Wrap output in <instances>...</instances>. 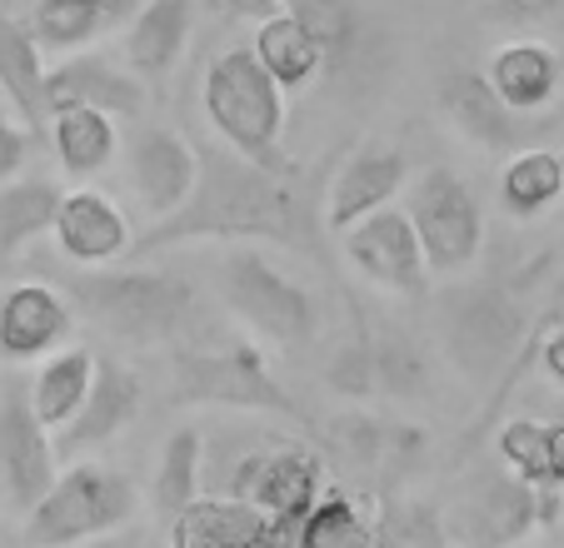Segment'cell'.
Instances as JSON below:
<instances>
[{
  "label": "cell",
  "mask_w": 564,
  "mask_h": 548,
  "mask_svg": "<svg viewBox=\"0 0 564 548\" xmlns=\"http://www.w3.org/2000/svg\"><path fill=\"white\" fill-rule=\"evenodd\" d=\"M185 240H285L305 250L310 215L295 190V169L275 175L225 145H205L191 200L150 224V234L130 240V254H155Z\"/></svg>",
  "instance_id": "6da1fadb"
},
{
  "label": "cell",
  "mask_w": 564,
  "mask_h": 548,
  "mask_svg": "<svg viewBox=\"0 0 564 548\" xmlns=\"http://www.w3.org/2000/svg\"><path fill=\"white\" fill-rule=\"evenodd\" d=\"M205 100V120L215 125L225 150H235L240 160L260 169H275L285 175L290 160L280 155V140H285V90L265 75V65L250 55V45H230L210 61L200 85Z\"/></svg>",
  "instance_id": "7a4b0ae2"
},
{
  "label": "cell",
  "mask_w": 564,
  "mask_h": 548,
  "mask_svg": "<svg viewBox=\"0 0 564 548\" xmlns=\"http://www.w3.org/2000/svg\"><path fill=\"white\" fill-rule=\"evenodd\" d=\"M70 309L130 344H160L195 309V289L171 270H90L70 274Z\"/></svg>",
  "instance_id": "3957f363"
},
{
  "label": "cell",
  "mask_w": 564,
  "mask_h": 548,
  "mask_svg": "<svg viewBox=\"0 0 564 548\" xmlns=\"http://www.w3.org/2000/svg\"><path fill=\"white\" fill-rule=\"evenodd\" d=\"M140 508V494L126 474H116L110 464H70L55 474V484L45 489V498L25 514V544L31 548H75L110 538L116 528H126Z\"/></svg>",
  "instance_id": "277c9868"
},
{
  "label": "cell",
  "mask_w": 564,
  "mask_h": 548,
  "mask_svg": "<svg viewBox=\"0 0 564 548\" xmlns=\"http://www.w3.org/2000/svg\"><path fill=\"white\" fill-rule=\"evenodd\" d=\"M175 399L181 404H220L246 414H280L305 424L300 404L275 380L270 359L256 344L230 349H175Z\"/></svg>",
  "instance_id": "5b68a950"
},
{
  "label": "cell",
  "mask_w": 564,
  "mask_h": 548,
  "mask_svg": "<svg viewBox=\"0 0 564 548\" xmlns=\"http://www.w3.org/2000/svg\"><path fill=\"white\" fill-rule=\"evenodd\" d=\"M410 230L420 240L430 274H459L479 260L485 250V210H479L475 190L445 165H430L410 179L405 195Z\"/></svg>",
  "instance_id": "8992f818"
},
{
  "label": "cell",
  "mask_w": 564,
  "mask_h": 548,
  "mask_svg": "<svg viewBox=\"0 0 564 548\" xmlns=\"http://www.w3.org/2000/svg\"><path fill=\"white\" fill-rule=\"evenodd\" d=\"M220 295L240 325H250L256 335L275 339V344H305L315 335V299L250 244L225 254Z\"/></svg>",
  "instance_id": "52a82bcc"
},
{
  "label": "cell",
  "mask_w": 564,
  "mask_h": 548,
  "mask_svg": "<svg viewBox=\"0 0 564 548\" xmlns=\"http://www.w3.org/2000/svg\"><path fill=\"white\" fill-rule=\"evenodd\" d=\"M235 498H250L260 514H270L280 528H295L325 494V459L310 443H280V449L246 453V464L235 469Z\"/></svg>",
  "instance_id": "ba28073f"
},
{
  "label": "cell",
  "mask_w": 564,
  "mask_h": 548,
  "mask_svg": "<svg viewBox=\"0 0 564 548\" xmlns=\"http://www.w3.org/2000/svg\"><path fill=\"white\" fill-rule=\"evenodd\" d=\"M345 240V260H350L355 274H365L370 285L390 289V295H425L430 285V270H425V254H420V240L410 230V215L384 205V210L365 215L360 224L340 234Z\"/></svg>",
  "instance_id": "9c48e42d"
},
{
  "label": "cell",
  "mask_w": 564,
  "mask_h": 548,
  "mask_svg": "<svg viewBox=\"0 0 564 548\" xmlns=\"http://www.w3.org/2000/svg\"><path fill=\"white\" fill-rule=\"evenodd\" d=\"M61 474V453L51 443V429L31 414L25 390H6L0 399V484L21 514H31L45 498V489Z\"/></svg>",
  "instance_id": "30bf717a"
},
{
  "label": "cell",
  "mask_w": 564,
  "mask_h": 548,
  "mask_svg": "<svg viewBox=\"0 0 564 548\" xmlns=\"http://www.w3.org/2000/svg\"><path fill=\"white\" fill-rule=\"evenodd\" d=\"M45 100H51V116L55 110H100L110 120H140L145 116V80H135L130 70L110 65L106 55H90V51H75L65 55L61 65L45 70Z\"/></svg>",
  "instance_id": "8fae6325"
},
{
  "label": "cell",
  "mask_w": 564,
  "mask_h": 548,
  "mask_svg": "<svg viewBox=\"0 0 564 548\" xmlns=\"http://www.w3.org/2000/svg\"><path fill=\"white\" fill-rule=\"evenodd\" d=\"M171 548H290V534L250 498L200 494L171 518Z\"/></svg>",
  "instance_id": "7c38bea8"
},
{
  "label": "cell",
  "mask_w": 564,
  "mask_h": 548,
  "mask_svg": "<svg viewBox=\"0 0 564 548\" xmlns=\"http://www.w3.org/2000/svg\"><path fill=\"white\" fill-rule=\"evenodd\" d=\"M195 175H200V150L185 135L165 125H145L130 140V185H135L140 205H145L155 220L175 215L195 190Z\"/></svg>",
  "instance_id": "4fadbf2b"
},
{
  "label": "cell",
  "mask_w": 564,
  "mask_h": 548,
  "mask_svg": "<svg viewBox=\"0 0 564 548\" xmlns=\"http://www.w3.org/2000/svg\"><path fill=\"white\" fill-rule=\"evenodd\" d=\"M55 244L70 264L80 270H106L116 264L120 254H130V220L110 195L100 190H65L61 195V210H55V224H51Z\"/></svg>",
  "instance_id": "5bb4252c"
},
{
  "label": "cell",
  "mask_w": 564,
  "mask_h": 548,
  "mask_svg": "<svg viewBox=\"0 0 564 548\" xmlns=\"http://www.w3.org/2000/svg\"><path fill=\"white\" fill-rule=\"evenodd\" d=\"M75 309L61 289L51 285H15L11 295L0 299V359L11 364H31V359H45L70 339Z\"/></svg>",
  "instance_id": "9a60e30c"
},
{
  "label": "cell",
  "mask_w": 564,
  "mask_h": 548,
  "mask_svg": "<svg viewBox=\"0 0 564 548\" xmlns=\"http://www.w3.org/2000/svg\"><path fill=\"white\" fill-rule=\"evenodd\" d=\"M405 185V155L394 145H360L340 165L330 195H325V224L335 234H345L350 224H360L365 215L384 210Z\"/></svg>",
  "instance_id": "2e32d148"
},
{
  "label": "cell",
  "mask_w": 564,
  "mask_h": 548,
  "mask_svg": "<svg viewBox=\"0 0 564 548\" xmlns=\"http://www.w3.org/2000/svg\"><path fill=\"white\" fill-rule=\"evenodd\" d=\"M135 414H140V380L120 359H96L90 394L75 409V419L61 429L55 453H80V449H96V443H110L116 434H126V424Z\"/></svg>",
  "instance_id": "e0dca14e"
},
{
  "label": "cell",
  "mask_w": 564,
  "mask_h": 548,
  "mask_svg": "<svg viewBox=\"0 0 564 548\" xmlns=\"http://www.w3.org/2000/svg\"><path fill=\"white\" fill-rule=\"evenodd\" d=\"M440 110H445V120L459 135L475 140L490 155H505V150L520 145V116L490 90L485 70H465V65L449 70L445 85H440Z\"/></svg>",
  "instance_id": "ac0fdd59"
},
{
  "label": "cell",
  "mask_w": 564,
  "mask_h": 548,
  "mask_svg": "<svg viewBox=\"0 0 564 548\" xmlns=\"http://www.w3.org/2000/svg\"><path fill=\"white\" fill-rule=\"evenodd\" d=\"M195 31V0H145L126 21V70L135 80L171 75Z\"/></svg>",
  "instance_id": "d6986e66"
},
{
  "label": "cell",
  "mask_w": 564,
  "mask_h": 548,
  "mask_svg": "<svg viewBox=\"0 0 564 548\" xmlns=\"http://www.w3.org/2000/svg\"><path fill=\"white\" fill-rule=\"evenodd\" d=\"M485 80L514 116H534L560 96L564 65L544 41H505L485 65Z\"/></svg>",
  "instance_id": "ffe728a7"
},
{
  "label": "cell",
  "mask_w": 564,
  "mask_h": 548,
  "mask_svg": "<svg viewBox=\"0 0 564 548\" xmlns=\"http://www.w3.org/2000/svg\"><path fill=\"white\" fill-rule=\"evenodd\" d=\"M135 6L140 0H35L25 31H31V41L41 51L75 55L86 51L90 41H100L106 31L126 25L135 15Z\"/></svg>",
  "instance_id": "44dd1931"
},
{
  "label": "cell",
  "mask_w": 564,
  "mask_h": 548,
  "mask_svg": "<svg viewBox=\"0 0 564 548\" xmlns=\"http://www.w3.org/2000/svg\"><path fill=\"white\" fill-rule=\"evenodd\" d=\"M0 90H6V100L15 106V116L25 120L31 135H45V130H51L41 45L31 41V31H25L11 11H6V0H0Z\"/></svg>",
  "instance_id": "7402d4cb"
},
{
  "label": "cell",
  "mask_w": 564,
  "mask_h": 548,
  "mask_svg": "<svg viewBox=\"0 0 564 548\" xmlns=\"http://www.w3.org/2000/svg\"><path fill=\"white\" fill-rule=\"evenodd\" d=\"M90 380H96V354H90V349H80V344H61L41 364V370H35L31 390H25V399H31V414L51 434L65 429V424L75 419V409L86 404Z\"/></svg>",
  "instance_id": "603a6c76"
},
{
  "label": "cell",
  "mask_w": 564,
  "mask_h": 548,
  "mask_svg": "<svg viewBox=\"0 0 564 548\" xmlns=\"http://www.w3.org/2000/svg\"><path fill=\"white\" fill-rule=\"evenodd\" d=\"M290 548H380V528L350 489L325 484L315 508L290 528Z\"/></svg>",
  "instance_id": "cb8c5ba5"
},
{
  "label": "cell",
  "mask_w": 564,
  "mask_h": 548,
  "mask_svg": "<svg viewBox=\"0 0 564 548\" xmlns=\"http://www.w3.org/2000/svg\"><path fill=\"white\" fill-rule=\"evenodd\" d=\"M250 55L265 65V75L280 85V90H305L319 70H325V51L315 45V35L295 21L290 11H275L270 21L256 25V41H250Z\"/></svg>",
  "instance_id": "d4e9b609"
},
{
  "label": "cell",
  "mask_w": 564,
  "mask_h": 548,
  "mask_svg": "<svg viewBox=\"0 0 564 548\" xmlns=\"http://www.w3.org/2000/svg\"><path fill=\"white\" fill-rule=\"evenodd\" d=\"M51 145H55V160H61V169L70 179H80L86 185L90 175H100V169L116 160L120 150V130L110 116H100V110H55L51 116Z\"/></svg>",
  "instance_id": "484cf974"
},
{
  "label": "cell",
  "mask_w": 564,
  "mask_h": 548,
  "mask_svg": "<svg viewBox=\"0 0 564 548\" xmlns=\"http://www.w3.org/2000/svg\"><path fill=\"white\" fill-rule=\"evenodd\" d=\"M61 185L55 179H6L0 185V260L21 254L31 240L51 234L55 210H61Z\"/></svg>",
  "instance_id": "4316f807"
},
{
  "label": "cell",
  "mask_w": 564,
  "mask_h": 548,
  "mask_svg": "<svg viewBox=\"0 0 564 548\" xmlns=\"http://www.w3.org/2000/svg\"><path fill=\"white\" fill-rule=\"evenodd\" d=\"M500 200L514 220H534L564 200V155L554 150H514L500 169Z\"/></svg>",
  "instance_id": "83f0119b"
},
{
  "label": "cell",
  "mask_w": 564,
  "mask_h": 548,
  "mask_svg": "<svg viewBox=\"0 0 564 548\" xmlns=\"http://www.w3.org/2000/svg\"><path fill=\"white\" fill-rule=\"evenodd\" d=\"M534 524H540V494H534L524 479H514V474L495 479V484L479 494V504H475V528H479V538H485L490 548L524 544Z\"/></svg>",
  "instance_id": "f1b7e54d"
},
{
  "label": "cell",
  "mask_w": 564,
  "mask_h": 548,
  "mask_svg": "<svg viewBox=\"0 0 564 548\" xmlns=\"http://www.w3.org/2000/svg\"><path fill=\"white\" fill-rule=\"evenodd\" d=\"M200 464H205V439L200 429H175L160 449V469H155V514L171 524L181 508H191L200 498Z\"/></svg>",
  "instance_id": "f546056e"
},
{
  "label": "cell",
  "mask_w": 564,
  "mask_h": 548,
  "mask_svg": "<svg viewBox=\"0 0 564 548\" xmlns=\"http://www.w3.org/2000/svg\"><path fill=\"white\" fill-rule=\"evenodd\" d=\"M285 11L315 35L325 65H340L360 45V15H355L350 0H285Z\"/></svg>",
  "instance_id": "4dcf8cb0"
},
{
  "label": "cell",
  "mask_w": 564,
  "mask_h": 548,
  "mask_svg": "<svg viewBox=\"0 0 564 548\" xmlns=\"http://www.w3.org/2000/svg\"><path fill=\"white\" fill-rule=\"evenodd\" d=\"M375 528H380V548H445V524L420 498L390 494L375 514Z\"/></svg>",
  "instance_id": "1f68e13d"
},
{
  "label": "cell",
  "mask_w": 564,
  "mask_h": 548,
  "mask_svg": "<svg viewBox=\"0 0 564 548\" xmlns=\"http://www.w3.org/2000/svg\"><path fill=\"white\" fill-rule=\"evenodd\" d=\"M500 459L530 489H550V429L544 419H510L500 429Z\"/></svg>",
  "instance_id": "d6a6232c"
},
{
  "label": "cell",
  "mask_w": 564,
  "mask_h": 548,
  "mask_svg": "<svg viewBox=\"0 0 564 548\" xmlns=\"http://www.w3.org/2000/svg\"><path fill=\"white\" fill-rule=\"evenodd\" d=\"M375 384L384 394H405V399H420L425 394V354H420L410 339L384 335L375 344Z\"/></svg>",
  "instance_id": "836d02e7"
},
{
  "label": "cell",
  "mask_w": 564,
  "mask_h": 548,
  "mask_svg": "<svg viewBox=\"0 0 564 548\" xmlns=\"http://www.w3.org/2000/svg\"><path fill=\"white\" fill-rule=\"evenodd\" d=\"M335 443H345L355 459L375 464V459H380V449L390 443V434H384L375 419H365V414H345V419H335Z\"/></svg>",
  "instance_id": "e575fe53"
},
{
  "label": "cell",
  "mask_w": 564,
  "mask_h": 548,
  "mask_svg": "<svg viewBox=\"0 0 564 548\" xmlns=\"http://www.w3.org/2000/svg\"><path fill=\"white\" fill-rule=\"evenodd\" d=\"M25 160H31V130L0 116V185L21 175Z\"/></svg>",
  "instance_id": "d590c367"
},
{
  "label": "cell",
  "mask_w": 564,
  "mask_h": 548,
  "mask_svg": "<svg viewBox=\"0 0 564 548\" xmlns=\"http://www.w3.org/2000/svg\"><path fill=\"white\" fill-rule=\"evenodd\" d=\"M554 11H564V0H490V15L495 21H510V25L550 21Z\"/></svg>",
  "instance_id": "8d00e7d4"
},
{
  "label": "cell",
  "mask_w": 564,
  "mask_h": 548,
  "mask_svg": "<svg viewBox=\"0 0 564 548\" xmlns=\"http://www.w3.org/2000/svg\"><path fill=\"white\" fill-rule=\"evenodd\" d=\"M534 359H540L544 374L564 390V325H550L540 339H534Z\"/></svg>",
  "instance_id": "74e56055"
},
{
  "label": "cell",
  "mask_w": 564,
  "mask_h": 548,
  "mask_svg": "<svg viewBox=\"0 0 564 548\" xmlns=\"http://www.w3.org/2000/svg\"><path fill=\"white\" fill-rule=\"evenodd\" d=\"M225 11L235 15V21H270L275 11H285V0H225Z\"/></svg>",
  "instance_id": "f35d334b"
},
{
  "label": "cell",
  "mask_w": 564,
  "mask_h": 548,
  "mask_svg": "<svg viewBox=\"0 0 564 548\" xmlns=\"http://www.w3.org/2000/svg\"><path fill=\"white\" fill-rule=\"evenodd\" d=\"M560 309H564V270H560V280H554V295H550V309H544L540 319H534L530 325V354H534V339L544 335V329L554 325V319H560Z\"/></svg>",
  "instance_id": "ab89813d"
},
{
  "label": "cell",
  "mask_w": 564,
  "mask_h": 548,
  "mask_svg": "<svg viewBox=\"0 0 564 548\" xmlns=\"http://www.w3.org/2000/svg\"><path fill=\"white\" fill-rule=\"evenodd\" d=\"M90 548H140V544H126V538H96Z\"/></svg>",
  "instance_id": "60d3db41"
},
{
  "label": "cell",
  "mask_w": 564,
  "mask_h": 548,
  "mask_svg": "<svg viewBox=\"0 0 564 548\" xmlns=\"http://www.w3.org/2000/svg\"><path fill=\"white\" fill-rule=\"evenodd\" d=\"M505 548H540V544H530V538H524V544H505Z\"/></svg>",
  "instance_id": "b9f144b4"
},
{
  "label": "cell",
  "mask_w": 564,
  "mask_h": 548,
  "mask_svg": "<svg viewBox=\"0 0 564 548\" xmlns=\"http://www.w3.org/2000/svg\"><path fill=\"white\" fill-rule=\"evenodd\" d=\"M554 419H564V409H560V414H554Z\"/></svg>",
  "instance_id": "7bdbcfd3"
}]
</instances>
